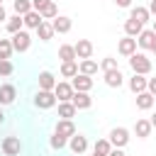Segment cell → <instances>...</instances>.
I'll return each instance as SVG.
<instances>
[{
  "label": "cell",
  "instance_id": "19",
  "mask_svg": "<svg viewBox=\"0 0 156 156\" xmlns=\"http://www.w3.org/2000/svg\"><path fill=\"white\" fill-rule=\"evenodd\" d=\"M146 80H149L146 76H136V73H134V76L129 78V90H132L134 95L144 93V90H146Z\"/></svg>",
  "mask_w": 156,
  "mask_h": 156
},
{
  "label": "cell",
  "instance_id": "4",
  "mask_svg": "<svg viewBox=\"0 0 156 156\" xmlns=\"http://www.w3.org/2000/svg\"><path fill=\"white\" fill-rule=\"evenodd\" d=\"M107 139H110L112 149H124V146L129 144V129H127V127H115Z\"/></svg>",
  "mask_w": 156,
  "mask_h": 156
},
{
  "label": "cell",
  "instance_id": "28",
  "mask_svg": "<svg viewBox=\"0 0 156 156\" xmlns=\"http://www.w3.org/2000/svg\"><path fill=\"white\" fill-rule=\"evenodd\" d=\"M61 76H63V78H76V76H78V61H66V63H61Z\"/></svg>",
  "mask_w": 156,
  "mask_h": 156
},
{
  "label": "cell",
  "instance_id": "1",
  "mask_svg": "<svg viewBox=\"0 0 156 156\" xmlns=\"http://www.w3.org/2000/svg\"><path fill=\"white\" fill-rule=\"evenodd\" d=\"M129 68L136 76H149L151 73V58H146V54H132L129 56Z\"/></svg>",
  "mask_w": 156,
  "mask_h": 156
},
{
  "label": "cell",
  "instance_id": "9",
  "mask_svg": "<svg viewBox=\"0 0 156 156\" xmlns=\"http://www.w3.org/2000/svg\"><path fill=\"white\" fill-rule=\"evenodd\" d=\"M71 85H73V90H76V93H90V90H93V78H90V76L78 73L76 78H71Z\"/></svg>",
  "mask_w": 156,
  "mask_h": 156
},
{
  "label": "cell",
  "instance_id": "24",
  "mask_svg": "<svg viewBox=\"0 0 156 156\" xmlns=\"http://www.w3.org/2000/svg\"><path fill=\"white\" fill-rule=\"evenodd\" d=\"M41 22H44V20H41V15H39V12H34V10H32V12H27V15L22 17V24H24L27 29H37Z\"/></svg>",
  "mask_w": 156,
  "mask_h": 156
},
{
  "label": "cell",
  "instance_id": "42",
  "mask_svg": "<svg viewBox=\"0 0 156 156\" xmlns=\"http://www.w3.org/2000/svg\"><path fill=\"white\" fill-rule=\"evenodd\" d=\"M5 20H7V12H5V7L0 5V22H5Z\"/></svg>",
  "mask_w": 156,
  "mask_h": 156
},
{
  "label": "cell",
  "instance_id": "7",
  "mask_svg": "<svg viewBox=\"0 0 156 156\" xmlns=\"http://www.w3.org/2000/svg\"><path fill=\"white\" fill-rule=\"evenodd\" d=\"M51 27H54V34H68L71 27H73V20L66 17V15H58L51 20Z\"/></svg>",
  "mask_w": 156,
  "mask_h": 156
},
{
  "label": "cell",
  "instance_id": "31",
  "mask_svg": "<svg viewBox=\"0 0 156 156\" xmlns=\"http://www.w3.org/2000/svg\"><path fill=\"white\" fill-rule=\"evenodd\" d=\"M39 15H41V20H44V22H49V20L58 17V7H56V2L51 0V2H49V5H46V7L41 10V12H39Z\"/></svg>",
  "mask_w": 156,
  "mask_h": 156
},
{
  "label": "cell",
  "instance_id": "44",
  "mask_svg": "<svg viewBox=\"0 0 156 156\" xmlns=\"http://www.w3.org/2000/svg\"><path fill=\"white\" fill-rule=\"evenodd\" d=\"M151 32L156 34V20H151Z\"/></svg>",
  "mask_w": 156,
  "mask_h": 156
},
{
  "label": "cell",
  "instance_id": "30",
  "mask_svg": "<svg viewBox=\"0 0 156 156\" xmlns=\"http://www.w3.org/2000/svg\"><path fill=\"white\" fill-rule=\"evenodd\" d=\"M12 7H15V15L24 17L27 12H32V0H15V2H12Z\"/></svg>",
  "mask_w": 156,
  "mask_h": 156
},
{
  "label": "cell",
  "instance_id": "14",
  "mask_svg": "<svg viewBox=\"0 0 156 156\" xmlns=\"http://www.w3.org/2000/svg\"><path fill=\"white\" fill-rule=\"evenodd\" d=\"M117 51L122 54V56H132V54H136V39H132V37H122L119 39V44H117Z\"/></svg>",
  "mask_w": 156,
  "mask_h": 156
},
{
  "label": "cell",
  "instance_id": "11",
  "mask_svg": "<svg viewBox=\"0 0 156 156\" xmlns=\"http://www.w3.org/2000/svg\"><path fill=\"white\" fill-rule=\"evenodd\" d=\"M68 149H71L73 154H78V156H80V154H85V151H88V139H85L83 134H78V132H76V134L68 139Z\"/></svg>",
  "mask_w": 156,
  "mask_h": 156
},
{
  "label": "cell",
  "instance_id": "35",
  "mask_svg": "<svg viewBox=\"0 0 156 156\" xmlns=\"http://www.w3.org/2000/svg\"><path fill=\"white\" fill-rule=\"evenodd\" d=\"M98 66L102 68V73H107V71H115V68H119V66H117V58H115V56H105V58H102V61H100Z\"/></svg>",
  "mask_w": 156,
  "mask_h": 156
},
{
  "label": "cell",
  "instance_id": "15",
  "mask_svg": "<svg viewBox=\"0 0 156 156\" xmlns=\"http://www.w3.org/2000/svg\"><path fill=\"white\" fill-rule=\"evenodd\" d=\"M71 102H73V107H76V110H90L93 98H90V93H73Z\"/></svg>",
  "mask_w": 156,
  "mask_h": 156
},
{
  "label": "cell",
  "instance_id": "27",
  "mask_svg": "<svg viewBox=\"0 0 156 156\" xmlns=\"http://www.w3.org/2000/svg\"><path fill=\"white\" fill-rule=\"evenodd\" d=\"M34 32H37V37H39L41 41H49V39L54 37V27H51V22H41Z\"/></svg>",
  "mask_w": 156,
  "mask_h": 156
},
{
  "label": "cell",
  "instance_id": "2",
  "mask_svg": "<svg viewBox=\"0 0 156 156\" xmlns=\"http://www.w3.org/2000/svg\"><path fill=\"white\" fill-rule=\"evenodd\" d=\"M10 41H12V49H15V51L24 54V51H29V46H32V34H29L27 29H20V32L12 34Z\"/></svg>",
  "mask_w": 156,
  "mask_h": 156
},
{
  "label": "cell",
  "instance_id": "20",
  "mask_svg": "<svg viewBox=\"0 0 156 156\" xmlns=\"http://www.w3.org/2000/svg\"><path fill=\"white\" fill-rule=\"evenodd\" d=\"M129 20H136V22H141V24H146L149 20H151V15H149V10L146 7H129Z\"/></svg>",
  "mask_w": 156,
  "mask_h": 156
},
{
  "label": "cell",
  "instance_id": "29",
  "mask_svg": "<svg viewBox=\"0 0 156 156\" xmlns=\"http://www.w3.org/2000/svg\"><path fill=\"white\" fill-rule=\"evenodd\" d=\"M110 151H112L110 139H98V141H95V146H93V154H100V156H107Z\"/></svg>",
  "mask_w": 156,
  "mask_h": 156
},
{
  "label": "cell",
  "instance_id": "26",
  "mask_svg": "<svg viewBox=\"0 0 156 156\" xmlns=\"http://www.w3.org/2000/svg\"><path fill=\"white\" fill-rule=\"evenodd\" d=\"M76 107H73V102H58V119H73L76 117Z\"/></svg>",
  "mask_w": 156,
  "mask_h": 156
},
{
  "label": "cell",
  "instance_id": "48",
  "mask_svg": "<svg viewBox=\"0 0 156 156\" xmlns=\"http://www.w3.org/2000/svg\"><path fill=\"white\" fill-rule=\"evenodd\" d=\"M0 5H2V0H0Z\"/></svg>",
  "mask_w": 156,
  "mask_h": 156
},
{
  "label": "cell",
  "instance_id": "37",
  "mask_svg": "<svg viewBox=\"0 0 156 156\" xmlns=\"http://www.w3.org/2000/svg\"><path fill=\"white\" fill-rule=\"evenodd\" d=\"M49 2H51V0H32V10H34V12H41Z\"/></svg>",
  "mask_w": 156,
  "mask_h": 156
},
{
  "label": "cell",
  "instance_id": "39",
  "mask_svg": "<svg viewBox=\"0 0 156 156\" xmlns=\"http://www.w3.org/2000/svg\"><path fill=\"white\" fill-rule=\"evenodd\" d=\"M115 5L122 7V10H127V7H132V0H115Z\"/></svg>",
  "mask_w": 156,
  "mask_h": 156
},
{
  "label": "cell",
  "instance_id": "6",
  "mask_svg": "<svg viewBox=\"0 0 156 156\" xmlns=\"http://www.w3.org/2000/svg\"><path fill=\"white\" fill-rule=\"evenodd\" d=\"M73 85L68 83V80H58L56 83V88H54V95H56V100L58 102H71V98H73Z\"/></svg>",
  "mask_w": 156,
  "mask_h": 156
},
{
  "label": "cell",
  "instance_id": "22",
  "mask_svg": "<svg viewBox=\"0 0 156 156\" xmlns=\"http://www.w3.org/2000/svg\"><path fill=\"white\" fill-rule=\"evenodd\" d=\"M105 83H107L110 88H119V85L124 83V76H122V71H119V68H115V71H107V73H105Z\"/></svg>",
  "mask_w": 156,
  "mask_h": 156
},
{
  "label": "cell",
  "instance_id": "38",
  "mask_svg": "<svg viewBox=\"0 0 156 156\" xmlns=\"http://www.w3.org/2000/svg\"><path fill=\"white\" fill-rule=\"evenodd\" d=\"M146 93H151V95L156 98V78H149V80H146Z\"/></svg>",
  "mask_w": 156,
  "mask_h": 156
},
{
  "label": "cell",
  "instance_id": "3",
  "mask_svg": "<svg viewBox=\"0 0 156 156\" xmlns=\"http://www.w3.org/2000/svg\"><path fill=\"white\" fill-rule=\"evenodd\" d=\"M56 102L58 100H56L54 90H37V95H34V107H39V110H51Z\"/></svg>",
  "mask_w": 156,
  "mask_h": 156
},
{
  "label": "cell",
  "instance_id": "43",
  "mask_svg": "<svg viewBox=\"0 0 156 156\" xmlns=\"http://www.w3.org/2000/svg\"><path fill=\"white\" fill-rule=\"evenodd\" d=\"M149 122H151V127H154V129H156V112H154V115H151V119H149Z\"/></svg>",
  "mask_w": 156,
  "mask_h": 156
},
{
  "label": "cell",
  "instance_id": "13",
  "mask_svg": "<svg viewBox=\"0 0 156 156\" xmlns=\"http://www.w3.org/2000/svg\"><path fill=\"white\" fill-rule=\"evenodd\" d=\"M154 41H156V34H154L151 29H141V34L136 37V46H139V49H144V51H151Z\"/></svg>",
  "mask_w": 156,
  "mask_h": 156
},
{
  "label": "cell",
  "instance_id": "36",
  "mask_svg": "<svg viewBox=\"0 0 156 156\" xmlns=\"http://www.w3.org/2000/svg\"><path fill=\"white\" fill-rule=\"evenodd\" d=\"M15 73V66H12V61L7 58V61H0V76H12Z\"/></svg>",
  "mask_w": 156,
  "mask_h": 156
},
{
  "label": "cell",
  "instance_id": "32",
  "mask_svg": "<svg viewBox=\"0 0 156 156\" xmlns=\"http://www.w3.org/2000/svg\"><path fill=\"white\" fill-rule=\"evenodd\" d=\"M12 51H15V49H12V41L0 37V61H7V58L12 56Z\"/></svg>",
  "mask_w": 156,
  "mask_h": 156
},
{
  "label": "cell",
  "instance_id": "23",
  "mask_svg": "<svg viewBox=\"0 0 156 156\" xmlns=\"http://www.w3.org/2000/svg\"><path fill=\"white\" fill-rule=\"evenodd\" d=\"M154 105H156V98H154L151 93H146V90H144V93H139V95H136V107H139V110H151Z\"/></svg>",
  "mask_w": 156,
  "mask_h": 156
},
{
  "label": "cell",
  "instance_id": "25",
  "mask_svg": "<svg viewBox=\"0 0 156 156\" xmlns=\"http://www.w3.org/2000/svg\"><path fill=\"white\" fill-rule=\"evenodd\" d=\"M58 58H61V63H66V61H78L73 44H61V46H58Z\"/></svg>",
  "mask_w": 156,
  "mask_h": 156
},
{
  "label": "cell",
  "instance_id": "40",
  "mask_svg": "<svg viewBox=\"0 0 156 156\" xmlns=\"http://www.w3.org/2000/svg\"><path fill=\"white\" fill-rule=\"evenodd\" d=\"M146 10H149V15H154V17H156V0H151V2H149V7H146Z\"/></svg>",
  "mask_w": 156,
  "mask_h": 156
},
{
  "label": "cell",
  "instance_id": "45",
  "mask_svg": "<svg viewBox=\"0 0 156 156\" xmlns=\"http://www.w3.org/2000/svg\"><path fill=\"white\" fill-rule=\"evenodd\" d=\"M5 122V112H2V107H0V124Z\"/></svg>",
  "mask_w": 156,
  "mask_h": 156
},
{
  "label": "cell",
  "instance_id": "5",
  "mask_svg": "<svg viewBox=\"0 0 156 156\" xmlns=\"http://www.w3.org/2000/svg\"><path fill=\"white\" fill-rule=\"evenodd\" d=\"M0 149H2L5 156H20L22 154V141H20V136H5Z\"/></svg>",
  "mask_w": 156,
  "mask_h": 156
},
{
  "label": "cell",
  "instance_id": "12",
  "mask_svg": "<svg viewBox=\"0 0 156 156\" xmlns=\"http://www.w3.org/2000/svg\"><path fill=\"white\" fill-rule=\"evenodd\" d=\"M17 98V88L12 83H2L0 85V105H12Z\"/></svg>",
  "mask_w": 156,
  "mask_h": 156
},
{
  "label": "cell",
  "instance_id": "10",
  "mask_svg": "<svg viewBox=\"0 0 156 156\" xmlns=\"http://www.w3.org/2000/svg\"><path fill=\"white\" fill-rule=\"evenodd\" d=\"M54 134H58V136H63V139H71V136L76 134V124H73V119H58L56 127H54Z\"/></svg>",
  "mask_w": 156,
  "mask_h": 156
},
{
  "label": "cell",
  "instance_id": "17",
  "mask_svg": "<svg viewBox=\"0 0 156 156\" xmlns=\"http://www.w3.org/2000/svg\"><path fill=\"white\" fill-rule=\"evenodd\" d=\"M56 76L51 73V71H41L39 73V90H54L56 88Z\"/></svg>",
  "mask_w": 156,
  "mask_h": 156
},
{
  "label": "cell",
  "instance_id": "16",
  "mask_svg": "<svg viewBox=\"0 0 156 156\" xmlns=\"http://www.w3.org/2000/svg\"><path fill=\"white\" fill-rule=\"evenodd\" d=\"M151 122L146 119V117H139L136 122H134V134L139 136V139H146V136H151Z\"/></svg>",
  "mask_w": 156,
  "mask_h": 156
},
{
  "label": "cell",
  "instance_id": "21",
  "mask_svg": "<svg viewBox=\"0 0 156 156\" xmlns=\"http://www.w3.org/2000/svg\"><path fill=\"white\" fill-rule=\"evenodd\" d=\"M141 29H144V24H141V22H136V20H127V22H124V37L136 39V37L141 34Z\"/></svg>",
  "mask_w": 156,
  "mask_h": 156
},
{
  "label": "cell",
  "instance_id": "18",
  "mask_svg": "<svg viewBox=\"0 0 156 156\" xmlns=\"http://www.w3.org/2000/svg\"><path fill=\"white\" fill-rule=\"evenodd\" d=\"M98 68H100V66H98V61H93V58H83V61L78 63V73H83V76H90V78L98 73Z\"/></svg>",
  "mask_w": 156,
  "mask_h": 156
},
{
  "label": "cell",
  "instance_id": "33",
  "mask_svg": "<svg viewBox=\"0 0 156 156\" xmlns=\"http://www.w3.org/2000/svg\"><path fill=\"white\" fill-rule=\"evenodd\" d=\"M20 29H24V24H22V17H20V15H12V17H7V32H10V34H15V32H20Z\"/></svg>",
  "mask_w": 156,
  "mask_h": 156
},
{
  "label": "cell",
  "instance_id": "8",
  "mask_svg": "<svg viewBox=\"0 0 156 156\" xmlns=\"http://www.w3.org/2000/svg\"><path fill=\"white\" fill-rule=\"evenodd\" d=\"M73 49H76V58H93V41L90 39H78L76 44H73Z\"/></svg>",
  "mask_w": 156,
  "mask_h": 156
},
{
  "label": "cell",
  "instance_id": "47",
  "mask_svg": "<svg viewBox=\"0 0 156 156\" xmlns=\"http://www.w3.org/2000/svg\"><path fill=\"white\" fill-rule=\"evenodd\" d=\"M93 156H100V154H93Z\"/></svg>",
  "mask_w": 156,
  "mask_h": 156
},
{
  "label": "cell",
  "instance_id": "46",
  "mask_svg": "<svg viewBox=\"0 0 156 156\" xmlns=\"http://www.w3.org/2000/svg\"><path fill=\"white\" fill-rule=\"evenodd\" d=\"M151 51H154V54H156V41H154V46H151Z\"/></svg>",
  "mask_w": 156,
  "mask_h": 156
},
{
  "label": "cell",
  "instance_id": "34",
  "mask_svg": "<svg viewBox=\"0 0 156 156\" xmlns=\"http://www.w3.org/2000/svg\"><path fill=\"white\" fill-rule=\"evenodd\" d=\"M49 146H51L54 151H61V149L68 146V139H63V136H58V134H51V136H49Z\"/></svg>",
  "mask_w": 156,
  "mask_h": 156
},
{
  "label": "cell",
  "instance_id": "41",
  "mask_svg": "<svg viewBox=\"0 0 156 156\" xmlns=\"http://www.w3.org/2000/svg\"><path fill=\"white\" fill-rule=\"evenodd\" d=\"M107 156H127V154H124V151H122V149H112V151H110V154H107Z\"/></svg>",
  "mask_w": 156,
  "mask_h": 156
}]
</instances>
